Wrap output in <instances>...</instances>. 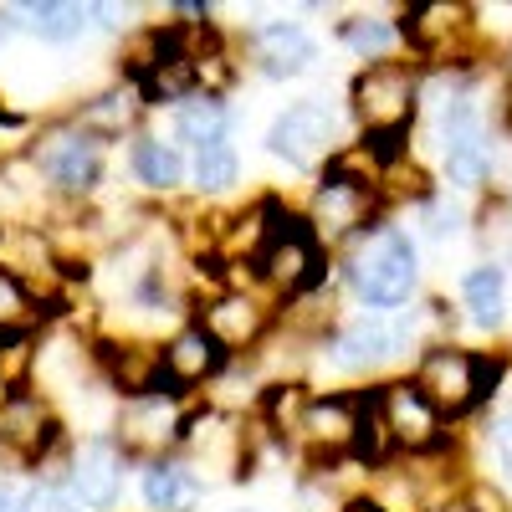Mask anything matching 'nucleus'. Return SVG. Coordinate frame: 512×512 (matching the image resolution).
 Masks as SVG:
<instances>
[{
	"label": "nucleus",
	"instance_id": "nucleus-1",
	"mask_svg": "<svg viewBox=\"0 0 512 512\" xmlns=\"http://www.w3.org/2000/svg\"><path fill=\"white\" fill-rule=\"evenodd\" d=\"M379 200H384L379 175H374V169H369L354 149H344V154H338L323 175H318V185H313V195H308V205H303V221H308L313 241L333 256L338 246H349V241H359L369 226H379Z\"/></svg>",
	"mask_w": 512,
	"mask_h": 512
},
{
	"label": "nucleus",
	"instance_id": "nucleus-2",
	"mask_svg": "<svg viewBox=\"0 0 512 512\" xmlns=\"http://www.w3.org/2000/svg\"><path fill=\"white\" fill-rule=\"evenodd\" d=\"M344 287L359 297L369 313H400L410 297H415V282H420V256H415V241L410 231L379 221L369 226L359 241L344 246Z\"/></svg>",
	"mask_w": 512,
	"mask_h": 512
},
{
	"label": "nucleus",
	"instance_id": "nucleus-3",
	"mask_svg": "<svg viewBox=\"0 0 512 512\" xmlns=\"http://www.w3.org/2000/svg\"><path fill=\"white\" fill-rule=\"evenodd\" d=\"M26 169H31V180L41 185L47 200L82 205V200H93L103 190V180H108V144L88 139L67 118H52L31 134Z\"/></svg>",
	"mask_w": 512,
	"mask_h": 512
},
{
	"label": "nucleus",
	"instance_id": "nucleus-4",
	"mask_svg": "<svg viewBox=\"0 0 512 512\" xmlns=\"http://www.w3.org/2000/svg\"><path fill=\"white\" fill-rule=\"evenodd\" d=\"M175 456L200 482H246L256 477V431H251L246 410H226L216 400H190Z\"/></svg>",
	"mask_w": 512,
	"mask_h": 512
},
{
	"label": "nucleus",
	"instance_id": "nucleus-5",
	"mask_svg": "<svg viewBox=\"0 0 512 512\" xmlns=\"http://www.w3.org/2000/svg\"><path fill=\"white\" fill-rule=\"evenodd\" d=\"M246 282L262 297H272V303H282V308L323 292V282H328V251L313 241L308 221L297 216L292 205H287V216L277 221V231L267 236V246L256 251V262L246 267Z\"/></svg>",
	"mask_w": 512,
	"mask_h": 512
},
{
	"label": "nucleus",
	"instance_id": "nucleus-6",
	"mask_svg": "<svg viewBox=\"0 0 512 512\" xmlns=\"http://www.w3.org/2000/svg\"><path fill=\"white\" fill-rule=\"evenodd\" d=\"M497 379H502V359L456 349V344L420 349L415 374H410V384L431 400V410L441 420H461V415H472L477 405H487V395L497 390Z\"/></svg>",
	"mask_w": 512,
	"mask_h": 512
},
{
	"label": "nucleus",
	"instance_id": "nucleus-7",
	"mask_svg": "<svg viewBox=\"0 0 512 512\" xmlns=\"http://www.w3.org/2000/svg\"><path fill=\"white\" fill-rule=\"evenodd\" d=\"M67 415L26 379H6L0 384V451L16 466L36 472L47 466L57 451H67Z\"/></svg>",
	"mask_w": 512,
	"mask_h": 512
},
{
	"label": "nucleus",
	"instance_id": "nucleus-8",
	"mask_svg": "<svg viewBox=\"0 0 512 512\" xmlns=\"http://www.w3.org/2000/svg\"><path fill=\"white\" fill-rule=\"evenodd\" d=\"M190 323H200L216 338L226 349V359H251L277 328V303L262 297L251 282H231V287H216V292H200L195 308H190Z\"/></svg>",
	"mask_w": 512,
	"mask_h": 512
},
{
	"label": "nucleus",
	"instance_id": "nucleus-9",
	"mask_svg": "<svg viewBox=\"0 0 512 512\" xmlns=\"http://www.w3.org/2000/svg\"><path fill=\"white\" fill-rule=\"evenodd\" d=\"M185 415H190V400L175 395V390L128 395V400H118V410H113L108 436L123 446V456L134 461V466H144V461H164V456H175V451H180Z\"/></svg>",
	"mask_w": 512,
	"mask_h": 512
},
{
	"label": "nucleus",
	"instance_id": "nucleus-10",
	"mask_svg": "<svg viewBox=\"0 0 512 512\" xmlns=\"http://www.w3.org/2000/svg\"><path fill=\"white\" fill-rule=\"evenodd\" d=\"M267 154L292 169H328L344 154V113L328 108L323 98L287 103L267 128Z\"/></svg>",
	"mask_w": 512,
	"mask_h": 512
},
{
	"label": "nucleus",
	"instance_id": "nucleus-11",
	"mask_svg": "<svg viewBox=\"0 0 512 512\" xmlns=\"http://www.w3.org/2000/svg\"><path fill=\"white\" fill-rule=\"evenodd\" d=\"M420 67L415 62H369L349 82V113L364 134H395L415 123Z\"/></svg>",
	"mask_w": 512,
	"mask_h": 512
},
{
	"label": "nucleus",
	"instance_id": "nucleus-12",
	"mask_svg": "<svg viewBox=\"0 0 512 512\" xmlns=\"http://www.w3.org/2000/svg\"><path fill=\"white\" fill-rule=\"evenodd\" d=\"M354 431H359V390H313L303 415H297V431L287 441V451H297L313 472L338 461H354Z\"/></svg>",
	"mask_w": 512,
	"mask_h": 512
},
{
	"label": "nucleus",
	"instance_id": "nucleus-13",
	"mask_svg": "<svg viewBox=\"0 0 512 512\" xmlns=\"http://www.w3.org/2000/svg\"><path fill=\"white\" fill-rule=\"evenodd\" d=\"M128 472H134V461L123 456V446L108 431H93L67 451V497L82 512H113L123 502Z\"/></svg>",
	"mask_w": 512,
	"mask_h": 512
},
{
	"label": "nucleus",
	"instance_id": "nucleus-14",
	"mask_svg": "<svg viewBox=\"0 0 512 512\" xmlns=\"http://www.w3.org/2000/svg\"><path fill=\"white\" fill-rule=\"evenodd\" d=\"M415 344V323L400 318H379V313H364V318H349L338 323L333 333H323V354L333 369L344 374H379L384 364H395L405 349Z\"/></svg>",
	"mask_w": 512,
	"mask_h": 512
},
{
	"label": "nucleus",
	"instance_id": "nucleus-15",
	"mask_svg": "<svg viewBox=\"0 0 512 512\" xmlns=\"http://www.w3.org/2000/svg\"><path fill=\"white\" fill-rule=\"evenodd\" d=\"M374 405H379V420H384V436H390V451H400V456H446L451 451L446 420L431 410V400H425L410 379L379 384Z\"/></svg>",
	"mask_w": 512,
	"mask_h": 512
},
{
	"label": "nucleus",
	"instance_id": "nucleus-16",
	"mask_svg": "<svg viewBox=\"0 0 512 512\" xmlns=\"http://www.w3.org/2000/svg\"><path fill=\"white\" fill-rule=\"evenodd\" d=\"M62 118L77 123L82 134L98 139V144H123V139H139L144 134L149 103H144V93L128 77H113V82H103L98 93L77 98V108H67Z\"/></svg>",
	"mask_w": 512,
	"mask_h": 512
},
{
	"label": "nucleus",
	"instance_id": "nucleus-17",
	"mask_svg": "<svg viewBox=\"0 0 512 512\" xmlns=\"http://www.w3.org/2000/svg\"><path fill=\"white\" fill-rule=\"evenodd\" d=\"M159 359H164V390H175L185 400H200V390H210L231 364L226 349L200 323H185V328L169 333L159 344Z\"/></svg>",
	"mask_w": 512,
	"mask_h": 512
},
{
	"label": "nucleus",
	"instance_id": "nucleus-18",
	"mask_svg": "<svg viewBox=\"0 0 512 512\" xmlns=\"http://www.w3.org/2000/svg\"><path fill=\"white\" fill-rule=\"evenodd\" d=\"M246 57L262 77H303L318 62V36L303 21H256L246 26Z\"/></svg>",
	"mask_w": 512,
	"mask_h": 512
},
{
	"label": "nucleus",
	"instance_id": "nucleus-19",
	"mask_svg": "<svg viewBox=\"0 0 512 512\" xmlns=\"http://www.w3.org/2000/svg\"><path fill=\"white\" fill-rule=\"evenodd\" d=\"M128 175L154 200H175L190 180V154L169 134H139L128 139Z\"/></svg>",
	"mask_w": 512,
	"mask_h": 512
},
{
	"label": "nucleus",
	"instance_id": "nucleus-20",
	"mask_svg": "<svg viewBox=\"0 0 512 512\" xmlns=\"http://www.w3.org/2000/svg\"><path fill=\"white\" fill-rule=\"evenodd\" d=\"M139 497H144L149 512H195L200 497H205V482L180 456H164V461L139 466Z\"/></svg>",
	"mask_w": 512,
	"mask_h": 512
},
{
	"label": "nucleus",
	"instance_id": "nucleus-21",
	"mask_svg": "<svg viewBox=\"0 0 512 512\" xmlns=\"http://www.w3.org/2000/svg\"><path fill=\"white\" fill-rule=\"evenodd\" d=\"M231 134H236V113H231L226 98L195 93V98L169 108V139H175L180 149H190V154L205 149V144H216V139H231Z\"/></svg>",
	"mask_w": 512,
	"mask_h": 512
},
{
	"label": "nucleus",
	"instance_id": "nucleus-22",
	"mask_svg": "<svg viewBox=\"0 0 512 512\" xmlns=\"http://www.w3.org/2000/svg\"><path fill=\"white\" fill-rule=\"evenodd\" d=\"M16 21L47 47H72L93 31V6H82V0H26V6H16Z\"/></svg>",
	"mask_w": 512,
	"mask_h": 512
},
{
	"label": "nucleus",
	"instance_id": "nucleus-23",
	"mask_svg": "<svg viewBox=\"0 0 512 512\" xmlns=\"http://www.w3.org/2000/svg\"><path fill=\"white\" fill-rule=\"evenodd\" d=\"M62 323L47 303H36V297L11 277V272H0V349H16V344H31V338L41 328H52Z\"/></svg>",
	"mask_w": 512,
	"mask_h": 512
},
{
	"label": "nucleus",
	"instance_id": "nucleus-24",
	"mask_svg": "<svg viewBox=\"0 0 512 512\" xmlns=\"http://www.w3.org/2000/svg\"><path fill=\"white\" fill-rule=\"evenodd\" d=\"M190 180H195V195L210 205V200H226L236 185H241V154L231 139H216L190 154Z\"/></svg>",
	"mask_w": 512,
	"mask_h": 512
},
{
	"label": "nucleus",
	"instance_id": "nucleus-25",
	"mask_svg": "<svg viewBox=\"0 0 512 512\" xmlns=\"http://www.w3.org/2000/svg\"><path fill=\"white\" fill-rule=\"evenodd\" d=\"M461 303H466V318H472L477 328H502V318H507V272L497 262L472 267L461 277Z\"/></svg>",
	"mask_w": 512,
	"mask_h": 512
},
{
	"label": "nucleus",
	"instance_id": "nucleus-26",
	"mask_svg": "<svg viewBox=\"0 0 512 512\" xmlns=\"http://www.w3.org/2000/svg\"><path fill=\"white\" fill-rule=\"evenodd\" d=\"M338 41L369 67V62H395L400 52V26L395 21H379V16H349L338 21Z\"/></svg>",
	"mask_w": 512,
	"mask_h": 512
},
{
	"label": "nucleus",
	"instance_id": "nucleus-27",
	"mask_svg": "<svg viewBox=\"0 0 512 512\" xmlns=\"http://www.w3.org/2000/svg\"><path fill=\"white\" fill-rule=\"evenodd\" d=\"M441 164H446V180L456 190H482L492 180V144H456V149H441Z\"/></svg>",
	"mask_w": 512,
	"mask_h": 512
},
{
	"label": "nucleus",
	"instance_id": "nucleus-28",
	"mask_svg": "<svg viewBox=\"0 0 512 512\" xmlns=\"http://www.w3.org/2000/svg\"><path fill=\"white\" fill-rule=\"evenodd\" d=\"M420 221H425V231H431L436 241H446V236L461 231V210L451 200H441V195H425L420 200Z\"/></svg>",
	"mask_w": 512,
	"mask_h": 512
},
{
	"label": "nucleus",
	"instance_id": "nucleus-29",
	"mask_svg": "<svg viewBox=\"0 0 512 512\" xmlns=\"http://www.w3.org/2000/svg\"><path fill=\"white\" fill-rule=\"evenodd\" d=\"M487 451H492V466H497V477L512 487V410L497 415L487 425Z\"/></svg>",
	"mask_w": 512,
	"mask_h": 512
},
{
	"label": "nucleus",
	"instance_id": "nucleus-30",
	"mask_svg": "<svg viewBox=\"0 0 512 512\" xmlns=\"http://www.w3.org/2000/svg\"><path fill=\"white\" fill-rule=\"evenodd\" d=\"M21 512H82V507H77L62 487H41V482H31V487H26Z\"/></svg>",
	"mask_w": 512,
	"mask_h": 512
},
{
	"label": "nucleus",
	"instance_id": "nucleus-31",
	"mask_svg": "<svg viewBox=\"0 0 512 512\" xmlns=\"http://www.w3.org/2000/svg\"><path fill=\"white\" fill-rule=\"evenodd\" d=\"M26 502V487H16L11 477H0V512H21Z\"/></svg>",
	"mask_w": 512,
	"mask_h": 512
},
{
	"label": "nucleus",
	"instance_id": "nucleus-32",
	"mask_svg": "<svg viewBox=\"0 0 512 512\" xmlns=\"http://www.w3.org/2000/svg\"><path fill=\"white\" fill-rule=\"evenodd\" d=\"M21 31V21H16V6H0V52L11 47V36Z\"/></svg>",
	"mask_w": 512,
	"mask_h": 512
},
{
	"label": "nucleus",
	"instance_id": "nucleus-33",
	"mask_svg": "<svg viewBox=\"0 0 512 512\" xmlns=\"http://www.w3.org/2000/svg\"><path fill=\"white\" fill-rule=\"evenodd\" d=\"M338 512H384V507H379V502H369L364 492H354V497H349L344 507H338Z\"/></svg>",
	"mask_w": 512,
	"mask_h": 512
},
{
	"label": "nucleus",
	"instance_id": "nucleus-34",
	"mask_svg": "<svg viewBox=\"0 0 512 512\" xmlns=\"http://www.w3.org/2000/svg\"><path fill=\"white\" fill-rule=\"evenodd\" d=\"M0 123H6V103H0Z\"/></svg>",
	"mask_w": 512,
	"mask_h": 512
},
{
	"label": "nucleus",
	"instance_id": "nucleus-35",
	"mask_svg": "<svg viewBox=\"0 0 512 512\" xmlns=\"http://www.w3.org/2000/svg\"><path fill=\"white\" fill-rule=\"evenodd\" d=\"M0 384H6V369H0Z\"/></svg>",
	"mask_w": 512,
	"mask_h": 512
},
{
	"label": "nucleus",
	"instance_id": "nucleus-36",
	"mask_svg": "<svg viewBox=\"0 0 512 512\" xmlns=\"http://www.w3.org/2000/svg\"><path fill=\"white\" fill-rule=\"evenodd\" d=\"M236 512H246V507H236Z\"/></svg>",
	"mask_w": 512,
	"mask_h": 512
}]
</instances>
